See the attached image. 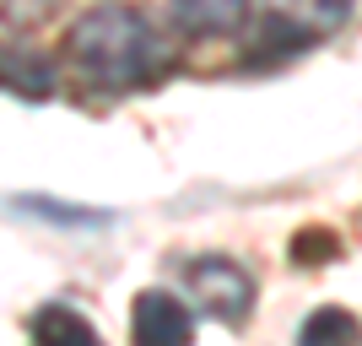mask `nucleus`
Listing matches in <instances>:
<instances>
[{
  "label": "nucleus",
  "instance_id": "1",
  "mask_svg": "<svg viewBox=\"0 0 362 346\" xmlns=\"http://www.w3.org/2000/svg\"><path fill=\"white\" fill-rule=\"evenodd\" d=\"M71 65L76 76H87L92 87H151L163 81L179 54L168 44L157 22L130 6H98L71 28Z\"/></svg>",
  "mask_w": 362,
  "mask_h": 346
},
{
  "label": "nucleus",
  "instance_id": "2",
  "mask_svg": "<svg viewBox=\"0 0 362 346\" xmlns=\"http://www.w3.org/2000/svg\"><path fill=\"white\" fill-rule=\"evenodd\" d=\"M184 282H189V292H195L200 308L211 319H222V325H243V319L255 314V276L243 271L238 260L200 255V260L184 265Z\"/></svg>",
  "mask_w": 362,
  "mask_h": 346
},
{
  "label": "nucleus",
  "instance_id": "3",
  "mask_svg": "<svg viewBox=\"0 0 362 346\" xmlns=\"http://www.w3.org/2000/svg\"><path fill=\"white\" fill-rule=\"evenodd\" d=\"M130 335L146 346H184L195 335V314L184 308L173 292H141L136 298V314H130Z\"/></svg>",
  "mask_w": 362,
  "mask_h": 346
},
{
  "label": "nucleus",
  "instance_id": "4",
  "mask_svg": "<svg viewBox=\"0 0 362 346\" xmlns=\"http://www.w3.org/2000/svg\"><path fill=\"white\" fill-rule=\"evenodd\" d=\"M168 11L184 33L195 38H222V33H238L243 16H249V0H168Z\"/></svg>",
  "mask_w": 362,
  "mask_h": 346
},
{
  "label": "nucleus",
  "instance_id": "5",
  "mask_svg": "<svg viewBox=\"0 0 362 346\" xmlns=\"http://www.w3.org/2000/svg\"><path fill=\"white\" fill-rule=\"evenodd\" d=\"M0 87L22 98H49L54 92V65L33 44H0Z\"/></svg>",
  "mask_w": 362,
  "mask_h": 346
},
{
  "label": "nucleus",
  "instance_id": "6",
  "mask_svg": "<svg viewBox=\"0 0 362 346\" xmlns=\"http://www.w3.org/2000/svg\"><path fill=\"white\" fill-rule=\"evenodd\" d=\"M357 0H271V16H281L287 28H298L303 38H325L351 16Z\"/></svg>",
  "mask_w": 362,
  "mask_h": 346
},
{
  "label": "nucleus",
  "instance_id": "7",
  "mask_svg": "<svg viewBox=\"0 0 362 346\" xmlns=\"http://www.w3.org/2000/svg\"><path fill=\"white\" fill-rule=\"evenodd\" d=\"M28 330H33V341H76V346L98 341V325H92L87 314L65 308V303H44V308L28 319Z\"/></svg>",
  "mask_w": 362,
  "mask_h": 346
},
{
  "label": "nucleus",
  "instance_id": "8",
  "mask_svg": "<svg viewBox=\"0 0 362 346\" xmlns=\"http://www.w3.org/2000/svg\"><path fill=\"white\" fill-rule=\"evenodd\" d=\"M303 341L319 346V341H335V346H346V341H362V325L357 314H346V308H314V314L303 319Z\"/></svg>",
  "mask_w": 362,
  "mask_h": 346
},
{
  "label": "nucleus",
  "instance_id": "9",
  "mask_svg": "<svg viewBox=\"0 0 362 346\" xmlns=\"http://www.w3.org/2000/svg\"><path fill=\"white\" fill-rule=\"evenodd\" d=\"M335 255H341V238H335L330 227L308 222V227L292 233V260H298V265H325V260H335Z\"/></svg>",
  "mask_w": 362,
  "mask_h": 346
},
{
  "label": "nucleus",
  "instance_id": "10",
  "mask_svg": "<svg viewBox=\"0 0 362 346\" xmlns=\"http://www.w3.org/2000/svg\"><path fill=\"white\" fill-rule=\"evenodd\" d=\"M16 206L38 211V217H49V222H81V227H98V222H103V211H81V206H54V200H44V195H28V200H16Z\"/></svg>",
  "mask_w": 362,
  "mask_h": 346
}]
</instances>
